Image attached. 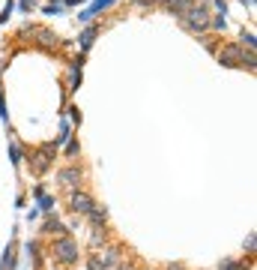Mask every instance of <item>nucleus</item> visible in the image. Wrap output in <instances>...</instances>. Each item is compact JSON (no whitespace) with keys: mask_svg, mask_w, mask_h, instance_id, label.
Instances as JSON below:
<instances>
[{"mask_svg":"<svg viewBox=\"0 0 257 270\" xmlns=\"http://www.w3.org/2000/svg\"><path fill=\"white\" fill-rule=\"evenodd\" d=\"M12 162H15V165L21 162V153H18V147H15V144H12Z\"/></svg>","mask_w":257,"mask_h":270,"instance_id":"nucleus-15","label":"nucleus"},{"mask_svg":"<svg viewBox=\"0 0 257 270\" xmlns=\"http://www.w3.org/2000/svg\"><path fill=\"white\" fill-rule=\"evenodd\" d=\"M219 60L225 66H249L255 69V51H246V45H231L219 54Z\"/></svg>","mask_w":257,"mask_h":270,"instance_id":"nucleus-2","label":"nucleus"},{"mask_svg":"<svg viewBox=\"0 0 257 270\" xmlns=\"http://www.w3.org/2000/svg\"><path fill=\"white\" fill-rule=\"evenodd\" d=\"M54 255H57L63 264H72V261L78 258V246H75V240H69V237H60V240L54 243Z\"/></svg>","mask_w":257,"mask_h":270,"instance_id":"nucleus-3","label":"nucleus"},{"mask_svg":"<svg viewBox=\"0 0 257 270\" xmlns=\"http://www.w3.org/2000/svg\"><path fill=\"white\" fill-rule=\"evenodd\" d=\"M180 21H183L186 30L198 33V30H207V27H210V12H207V6H195V3H192V6L180 15Z\"/></svg>","mask_w":257,"mask_h":270,"instance_id":"nucleus-1","label":"nucleus"},{"mask_svg":"<svg viewBox=\"0 0 257 270\" xmlns=\"http://www.w3.org/2000/svg\"><path fill=\"white\" fill-rule=\"evenodd\" d=\"M0 114H3V117H6V108H3V96H0Z\"/></svg>","mask_w":257,"mask_h":270,"instance_id":"nucleus-17","label":"nucleus"},{"mask_svg":"<svg viewBox=\"0 0 257 270\" xmlns=\"http://www.w3.org/2000/svg\"><path fill=\"white\" fill-rule=\"evenodd\" d=\"M54 150H57V144H45V147L36 153V162H33V171H36V174H42V171L48 168V159L54 156Z\"/></svg>","mask_w":257,"mask_h":270,"instance_id":"nucleus-4","label":"nucleus"},{"mask_svg":"<svg viewBox=\"0 0 257 270\" xmlns=\"http://www.w3.org/2000/svg\"><path fill=\"white\" fill-rule=\"evenodd\" d=\"M96 204H93V198L87 195V192H72V210L75 213H90Z\"/></svg>","mask_w":257,"mask_h":270,"instance_id":"nucleus-5","label":"nucleus"},{"mask_svg":"<svg viewBox=\"0 0 257 270\" xmlns=\"http://www.w3.org/2000/svg\"><path fill=\"white\" fill-rule=\"evenodd\" d=\"M171 270H180V267H171Z\"/></svg>","mask_w":257,"mask_h":270,"instance_id":"nucleus-20","label":"nucleus"},{"mask_svg":"<svg viewBox=\"0 0 257 270\" xmlns=\"http://www.w3.org/2000/svg\"><path fill=\"white\" fill-rule=\"evenodd\" d=\"M225 24H228L225 15H216V18H213V27H216V30H225Z\"/></svg>","mask_w":257,"mask_h":270,"instance_id":"nucleus-14","label":"nucleus"},{"mask_svg":"<svg viewBox=\"0 0 257 270\" xmlns=\"http://www.w3.org/2000/svg\"><path fill=\"white\" fill-rule=\"evenodd\" d=\"M39 207H42V210L48 213V210L54 207V198H48V195H39Z\"/></svg>","mask_w":257,"mask_h":270,"instance_id":"nucleus-11","label":"nucleus"},{"mask_svg":"<svg viewBox=\"0 0 257 270\" xmlns=\"http://www.w3.org/2000/svg\"><path fill=\"white\" fill-rule=\"evenodd\" d=\"M222 270H243V264H234V261H228V264H222Z\"/></svg>","mask_w":257,"mask_h":270,"instance_id":"nucleus-16","label":"nucleus"},{"mask_svg":"<svg viewBox=\"0 0 257 270\" xmlns=\"http://www.w3.org/2000/svg\"><path fill=\"white\" fill-rule=\"evenodd\" d=\"M45 231H48V234H54V231H63V225H60L57 219H48V222H45Z\"/></svg>","mask_w":257,"mask_h":270,"instance_id":"nucleus-12","label":"nucleus"},{"mask_svg":"<svg viewBox=\"0 0 257 270\" xmlns=\"http://www.w3.org/2000/svg\"><path fill=\"white\" fill-rule=\"evenodd\" d=\"M57 180H60L63 186H75V183L81 180V171H78V168H63V171L57 174Z\"/></svg>","mask_w":257,"mask_h":270,"instance_id":"nucleus-7","label":"nucleus"},{"mask_svg":"<svg viewBox=\"0 0 257 270\" xmlns=\"http://www.w3.org/2000/svg\"><path fill=\"white\" fill-rule=\"evenodd\" d=\"M111 3H114V0H96V3H93L90 9H84V12H81L78 18H81V21H90V18H93L96 12H102V9H105V6H111Z\"/></svg>","mask_w":257,"mask_h":270,"instance_id":"nucleus-8","label":"nucleus"},{"mask_svg":"<svg viewBox=\"0 0 257 270\" xmlns=\"http://www.w3.org/2000/svg\"><path fill=\"white\" fill-rule=\"evenodd\" d=\"M117 264H120V255H117V252H105L102 258H93V261H90L93 270H114Z\"/></svg>","mask_w":257,"mask_h":270,"instance_id":"nucleus-6","label":"nucleus"},{"mask_svg":"<svg viewBox=\"0 0 257 270\" xmlns=\"http://www.w3.org/2000/svg\"><path fill=\"white\" fill-rule=\"evenodd\" d=\"M243 45H249V51L255 48V33L249 30V33H243Z\"/></svg>","mask_w":257,"mask_h":270,"instance_id":"nucleus-13","label":"nucleus"},{"mask_svg":"<svg viewBox=\"0 0 257 270\" xmlns=\"http://www.w3.org/2000/svg\"><path fill=\"white\" fill-rule=\"evenodd\" d=\"M93 39H96V27H87V30L81 33V48H90Z\"/></svg>","mask_w":257,"mask_h":270,"instance_id":"nucleus-9","label":"nucleus"},{"mask_svg":"<svg viewBox=\"0 0 257 270\" xmlns=\"http://www.w3.org/2000/svg\"><path fill=\"white\" fill-rule=\"evenodd\" d=\"M243 3H246V6H255V0H243Z\"/></svg>","mask_w":257,"mask_h":270,"instance_id":"nucleus-18","label":"nucleus"},{"mask_svg":"<svg viewBox=\"0 0 257 270\" xmlns=\"http://www.w3.org/2000/svg\"><path fill=\"white\" fill-rule=\"evenodd\" d=\"M66 3H81V0H66Z\"/></svg>","mask_w":257,"mask_h":270,"instance_id":"nucleus-19","label":"nucleus"},{"mask_svg":"<svg viewBox=\"0 0 257 270\" xmlns=\"http://www.w3.org/2000/svg\"><path fill=\"white\" fill-rule=\"evenodd\" d=\"M87 216H90V222H96V225H99V222H105V210H96V207H93Z\"/></svg>","mask_w":257,"mask_h":270,"instance_id":"nucleus-10","label":"nucleus"}]
</instances>
